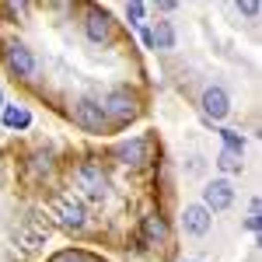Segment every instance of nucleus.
<instances>
[{"instance_id": "nucleus-1", "label": "nucleus", "mask_w": 262, "mask_h": 262, "mask_svg": "<svg viewBox=\"0 0 262 262\" xmlns=\"http://www.w3.org/2000/svg\"><path fill=\"white\" fill-rule=\"evenodd\" d=\"M98 105H101V112H105V119H116V122H126V119H133V116H137V98H133L126 88L108 91Z\"/></svg>"}, {"instance_id": "nucleus-2", "label": "nucleus", "mask_w": 262, "mask_h": 262, "mask_svg": "<svg viewBox=\"0 0 262 262\" xmlns=\"http://www.w3.org/2000/svg\"><path fill=\"white\" fill-rule=\"evenodd\" d=\"M231 203H234V189H231V182L227 179H213L203 185V206L210 210V213H224V210H231Z\"/></svg>"}, {"instance_id": "nucleus-3", "label": "nucleus", "mask_w": 262, "mask_h": 262, "mask_svg": "<svg viewBox=\"0 0 262 262\" xmlns=\"http://www.w3.org/2000/svg\"><path fill=\"white\" fill-rule=\"evenodd\" d=\"M74 179H77V189H84L88 200H105V185H108V179H105V171H101L98 164L84 161Z\"/></svg>"}, {"instance_id": "nucleus-4", "label": "nucleus", "mask_w": 262, "mask_h": 262, "mask_svg": "<svg viewBox=\"0 0 262 262\" xmlns=\"http://www.w3.org/2000/svg\"><path fill=\"white\" fill-rule=\"evenodd\" d=\"M74 122L88 129V133H101V126H105V112H101V105L95 98H77L74 101Z\"/></svg>"}, {"instance_id": "nucleus-5", "label": "nucleus", "mask_w": 262, "mask_h": 262, "mask_svg": "<svg viewBox=\"0 0 262 262\" xmlns=\"http://www.w3.org/2000/svg\"><path fill=\"white\" fill-rule=\"evenodd\" d=\"M200 105H203V116H206V119H213V122L227 119V112H231V98H227V91H224L221 84L206 88V91H203V98H200Z\"/></svg>"}, {"instance_id": "nucleus-6", "label": "nucleus", "mask_w": 262, "mask_h": 262, "mask_svg": "<svg viewBox=\"0 0 262 262\" xmlns=\"http://www.w3.org/2000/svg\"><path fill=\"white\" fill-rule=\"evenodd\" d=\"M210 224H213V213H210L203 203H192V206L182 210V227H185L189 238H203V234L210 231Z\"/></svg>"}, {"instance_id": "nucleus-7", "label": "nucleus", "mask_w": 262, "mask_h": 262, "mask_svg": "<svg viewBox=\"0 0 262 262\" xmlns=\"http://www.w3.org/2000/svg\"><path fill=\"white\" fill-rule=\"evenodd\" d=\"M4 56H7V67H11L18 77H32V74H35V56H32V49H28L25 42H7Z\"/></svg>"}, {"instance_id": "nucleus-8", "label": "nucleus", "mask_w": 262, "mask_h": 262, "mask_svg": "<svg viewBox=\"0 0 262 262\" xmlns=\"http://www.w3.org/2000/svg\"><path fill=\"white\" fill-rule=\"evenodd\" d=\"M53 213H56V221H60L67 231H81L84 221H88V213H84V203L67 200V196L53 203Z\"/></svg>"}, {"instance_id": "nucleus-9", "label": "nucleus", "mask_w": 262, "mask_h": 262, "mask_svg": "<svg viewBox=\"0 0 262 262\" xmlns=\"http://www.w3.org/2000/svg\"><path fill=\"white\" fill-rule=\"evenodd\" d=\"M119 161L129 164V168H140V164H147V161H150V143L143 140V137H137V140H129V143H122V147H119Z\"/></svg>"}, {"instance_id": "nucleus-10", "label": "nucleus", "mask_w": 262, "mask_h": 262, "mask_svg": "<svg viewBox=\"0 0 262 262\" xmlns=\"http://www.w3.org/2000/svg\"><path fill=\"white\" fill-rule=\"evenodd\" d=\"M84 32H88V39L91 42H105L112 35V21L105 11H88V18H84Z\"/></svg>"}, {"instance_id": "nucleus-11", "label": "nucleus", "mask_w": 262, "mask_h": 262, "mask_svg": "<svg viewBox=\"0 0 262 262\" xmlns=\"http://www.w3.org/2000/svg\"><path fill=\"white\" fill-rule=\"evenodd\" d=\"M171 46H175L171 21H158V28H150V49H171Z\"/></svg>"}, {"instance_id": "nucleus-12", "label": "nucleus", "mask_w": 262, "mask_h": 262, "mask_svg": "<svg viewBox=\"0 0 262 262\" xmlns=\"http://www.w3.org/2000/svg\"><path fill=\"white\" fill-rule=\"evenodd\" d=\"M0 116H4V126H7V129H25V126L32 122V112H28V108H18V105L0 108Z\"/></svg>"}, {"instance_id": "nucleus-13", "label": "nucleus", "mask_w": 262, "mask_h": 262, "mask_svg": "<svg viewBox=\"0 0 262 262\" xmlns=\"http://www.w3.org/2000/svg\"><path fill=\"white\" fill-rule=\"evenodd\" d=\"M143 238H147V242H164V238H168V224H164L161 217H147V221H143Z\"/></svg>"}, {"instance_id": "nucleus-14", "label": "nucleus", "mask_w": 262, "mask_h": 262, "mask_svg": "<svg viewBox=\"0 0 262 262\" xmlns=\"http://www.w3.org/2000/svg\"><path fill=\"white\" fill-rule=\"evenodd\" d=\"M213 164H217L221 171H227V175H238V171H242V154H231V150H221Z\"/></svg>"}, {"instance_id": "nucleus-15", "label": "nucleus", "mask_w": 262, "mask_h": 262, "mask_svg": "<svg viewBox=\"0 0 262 262\" xmlns=\"http://www.w3.org/2000/svg\"><path fill=\"white\" fill-rule=\"evenodd\" d=\"M221 140H224V150H231V154H242L245 150V137L234 133V129H221Z\"/></svg>"}, {"instance_id": "nucleus-16", "label": "nucleus", "mask_w": 262, "mask_h": 262, "mask_svg": "<svg viewBox=\"0 0 262 262\" xmlns=\"http://www.w3.org/2000/svg\"><path fill=\"white\" fill-rule=\"evenodd\" d=\"M126 18L133 21V25H140V18H143V4H126Z\"/></svg>"}, {"instance_id": "nucleus-17", "label": "nucleus", "mask_w": 262, "mask_h": 262, "mask_svg": "<svg viewBox=\"0 0 262 262\" xmlns=\"http://www.w3.org/2000/svg\"><path fill=\"white\" fill-rule=\"evenodd\" d=\"M35 171H53V158L49 154H35V164H32Z\"/></svg>"}, {"instance_id": "nucleus-18", "label": "nucleus", "mask_w": 262, "mask_h": 262, "mask_svg": "<svg viewBox=\"0 0 262 262\" xmlns=\"http://www.w3.org/2000/svg\"><path fill=\"white\" fill-rule=\"evenodd\" d=\"M234 7H238L242 14H248V18H255V14H259V4H234Z\"/></svg>"}, {"instance_id": "nucleus-19", "label": "nucleus", "mask_w": 262, "mask_h": 262, "mask_svg": "<svg viewBox=\"0 0 262 262\" xmlns=\"http://www.w3.org/2000/svg\"><path fill=\"white\" fill-rule=\"evenodd\" d=\"M175 7H179L175 0H161V4H158V11H175Z\"/></svg>"}, {"instance_id": "nucleus-20", "label": "nucleus", "mask_w": 262, "mask_h": 262, "mask_svg": "<svg viewBox=\"0 0 262 262\" xmlns=\"http://www.w3.org/2000/svg\"><path fill=\"white\" fill-rule=\"evenodd\" d=\"M60 262H88V259H84V255H63Z\"/></svg>"}, {"instance_id": "nucleus-21", "label": "nucleus", "mask_w": 262, "mask_h": 262, "mask_svg": "<svg viewBox=\"0 0 262 262\" xmlns=\"http://www.w3.org/2000/svg\"><path fill=\"white\" fill-rule=\"evenodd\" d=\"M0 108H4V91H0Z\"/></svg>"}]
</instances>
